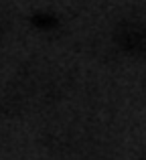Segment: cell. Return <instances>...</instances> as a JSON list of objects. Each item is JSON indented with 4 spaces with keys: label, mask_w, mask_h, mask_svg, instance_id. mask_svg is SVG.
<instances>
[{
    "label": "cell",
    "mask_w": 146,
    "mask_h": 160,
    "mask_svg": "<svg viewBox=\"0 0 146 160\" xmlns=\"http://www.w3.org/2000/svg\"><path fill=\"white\" fill-rule=\"evenodd\" d=\"M120 43H122V47H126V49L140 47V43H142V32H140V28L132 27V24L124 27L122 31H120Z\"/></svg>",
    "instance_id": "6da1fadb"
}]
</instances>
